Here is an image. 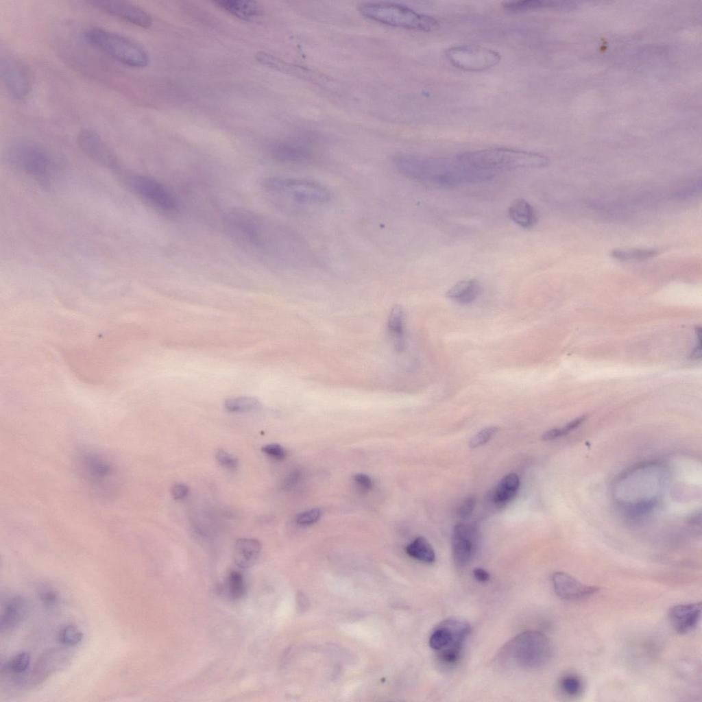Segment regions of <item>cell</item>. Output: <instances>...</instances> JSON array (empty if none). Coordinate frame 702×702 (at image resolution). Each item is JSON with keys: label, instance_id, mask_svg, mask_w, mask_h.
<instances>
[{"label": "cell", "instance_id": "6da1fadb", "mask_svg": "<svg viewBox=\"0 0 702 702\" xmlns=\"http://www.w3.org/2000/svg\"><path fill=\"white\" fill-rule=\"evenodd\" d=\"M224 223L233 241L247 252L265 260L290 265L309 263L306 243L289 227L254 211L236 208Z\"/></svg>", "mask_w": 702, "mask_h": 702}, {"label": "cell", "instance_id": "7a4b0ae2", "mask_svg": "<svg viewBox=\"0 0 702 702\" xmlns=\"http://www.w3.org/2000/svg\"><path fill=\"white\" fill-rule=\"evenodd\" d=\"M261 190L272 205L287 212L321 207L332 199L324 184L303 178L268 176L261 181Z\"/></svg>", "mask_w": 702, "mask_h": 702}, {"label": "cell", "instance_id": "3957f363", "mask_svg": "<svg viewBox=\"0 0 702 702\" xmlns=\"http://www.w3.org/2000/svg\"><path fill=\"white\" fill-rule=\"evenodd\" d=\"M553 649L547 636L538 631H523L502 648L500 659L507 665L523 670L546 666L552 659Z\"/></svg>", "mask_w": 702, "mask_h": 702}, {"label": "cell", "instance_id": "277c9868", "mask_svg": "<svg viewBox=\"0 0 702 702\" xmlns=\"http://www.w3.org/2000/svg\"><path fill=\"white\" fill-rule=\"evenodd\" d=\"M459 162L476 170H513L546 166L544 155L509 148H489L466 152L457 156Z\"/></svg>", "mask_w": 702, "mask_h": 702}, {"label": "cell", "instance_id": "5b68a950", "mask_svg": "<svg viewBox=\"0 0 702 702\" xmlns=\"http://www.w3.org/2000/svg\"><path fill=\"white\" fill-rule=\"evenodd\" d=\"M84 36L93 47L123 65L139 69L149 64L145 49L127 36L95 26L86 29Z\"/></svg>", "mask_w": 702, "mask_h": 702}, {"label": "cell", "instance_id": "8992f818", "mask_svg": "<svg viewBox=\"0 0 702 702\" xmlns=\"http://www.w3.org/2000/svg\"><path fill=\"white\" fill-rule=\"evenodd\" d=\"M8 158L18 169L44 183L55 169L56 158L45 145L27 138L16 139L8 147Z\"/></svg>", "mask_w": 702, "mask_h": 702}, {"label": "cell", "instance_id": "52a82bcc", "mask_svg": "<svg viewBox=\"0 0 702 702\" xmlns=\"http://www.w3.org/2000/svg\"><path fill=\"white\" fill-rule=\"evenodd\" d=\"M359 10L363 16L391 26L423 32H433L439 27L436 19L396 3H366Z\"/></svg>", "mask_w": 702, "mask_h": 702}, {"label": "cell", "instance_id": "ba28073f", "mask_svg": "<svg viewBox=\"0 0 702 702\" xmlns=\"http://www.w3.org/2000/svg\"><path fill=\"white\" fill-rule=\"evenodd\" d=\"M77 467L82 479L99 496H109L117 489L119 482L118 470L103 454L82 450L77 456Z\"/></svg>", "mask_w": 702, "mask_h": 702}, {"label": "cell", "instance_id": "9c48e42d", "mask_svg": "<svg viewBox=\"0 0 702 702\" xmlns=\"http://www.w3.org/2000/svg\"><path fill=\"white\" fill-rule=\"evenodd\" d=\"M470 632V625L467 621L457 618H448L434 629L429 638V646L437 651L440 663L452 666L458 662Z\"/></svg>", "mask_w": 702, "mask_h": 702}, {"label": "cell", "instance_id": "30bf717a", "mask_svg": "<svg viewBox=\"0 0 702 702\" xmlns=\"http://www.w3.org/2000/svg\"><path fill=\"white\" fill-rule=\"evenodd\" d=\"M123 182L141 200L163 213L177 210L178 202L170 191L150 177L135 174L122 175Z\"/></svg>", "mask_w": 702, "mask_h": 702}, {"label": "cell", "instance_id": "8fae6325", "mask_svg": "<svg viewBox=\"0 0 702 702\" xmlns=\"http://www.w3.org/2000/svg\"><path fill=\"white\" fill-rule=\"evenodd\" d=\"M0 77L5 92L16 101L25 100L34 84L32 69L21 59L7 55L0 60Z\"/></svg>", "mask_w": 702, "mask_h": 702}, {"label": "cell", "instance_id": "7c38bea8", "mask_svg": "<svg viewBox=\"0 0 702 702\" xmlns=\"http://www.w3.org/2000/svg\"><path fill=\"white\" fill-rule=\"evenodd\" d=\"M445 56L456 68L465 71H482L497 65L500 53L477 45H461L446 49Z\"/></svg>", "mask_w": 702, "mask_h": 702}, {"label": "cell", "instance_id": "4fadbf2b", "mask_svg": "<svg viewBox=\"0 0 702 702\" xmlns=\"http://www.w3.org/2000/svg\"><path fill=\"white\" fill-rule=\"evenodd\" d=\"M77 145L90 159L111 170H119L120 160L114 150L99 133L93 129L83 128L77 136Z\"/></svg>", "mask_w": 702, "mask_h": 702}, {"label": "cell", "instance_id": "5bb4252c", "mask_svg": "<svg viewBox=\"0 0 702 702\" xmlns=\"http://www.w3.org/2000/svg\"><path fill=\"white\" fill-rule=\"evenodd\" d=\"M88 3L109 15L142 28H148L153 23V19L147 12L129 1L96 0Z\"/></svg>", "mask_w": 702, "mask_h": 702}, {"label": "cell", "instance_id": "9a60e30c", "mask_svg": "<svg viewBox=\"0 0 702 702\" xmlns=\"http://www.w3.org/2000/svg\"><path fill=\"white\" fill-rule=\"evenodd\" d=\"M271 155L278 161L292 164L311 165L319 160L312 144L304 140L278 142L272 147Z\"/></svg>", "mask_w": 702, "mask_h": 702}, {"label": "cell", "instance_id": "2e32d148", "mask_svg": "<svg viewBox=\"0 0 702 702\" xmlns=\"http://www.w3.org/2000/svg\"><path fill=\"white\" fill-rule=\"evenodd\" d=\"M478 537L476 527L472 524H459L452 530V555L455 565L467 566L472 561Z\"/></svg>", "mask_w": 702, "mask_h": 702}, {"label": "cell", "instance_id": "e0dca14e", "mask_svg": "<svg viewBox=\"0 0 702 702\" xmlns=\"http://www.w3.org/2000/svg\"><path fill=\"white\" fill-rule=\"evenodd\" d=\"M552 584L556 594L566 601H577L596 593L597 586L584 584L564 572H556L552 576Z\"/></svg>", "mask_w": 702, "mask_h": 702}, {"label": "cell", "instance_id": "ac0fdd59", "mask_svg": "<svg viewBox=\"0 0 702 702\" xmlns=\"http://www.w3.org/2000/svg\"><path fill=\"white\" fill-rule=\"evenodd\" d=\"M29 609L27 599L19 594L7 596L1 601L0 612L1 633H8L19 626Z\"/></svg>", "mask_w": 702, "mask_h": 702}, {"label": "cell", "instance_id": "d6986e66", "mask_svg": "<svg viewBox=\"0 0 702 702\" xmlns=\"http://www.w3.org/2000/svg\"><path fill=\"white\" fill-rule=\"evenodd\" d=\"M668 619L673 629L680 634L692 631L701 616V603L679 604L670 607Z\"/></svg>", "mask_w": 702, "mask_h": 702}, {"label": "cell", "instance_id": "ffe728a7", "mask_svg": "<svg viewBox=\"0 0 702 702\" xmlns=\"http://www.w3.org/2000/svg\"><path fill=\"white\" fill-rule=\"evenodd\" d=\"M66 651L60 649L45 652L36 663L31 675L32 683L37 684L58 669L66 660Z\"/></svg>", "mask_w": 702, "mask_h": 702}, {"label": "cell", "instance_id": "44dd1931", "mask_svg": "<svg viewBox=\"0 0 702 702\" xmlns=\"http://www.w3.org/2000/svg\"><path fill=\"white\" fill-rule=\"evenodd\" d=\"M261 550V544L256 539L241 538L234 545V559L241 568L252 567L257 561Z\"/></svg>", "mask_w": 702, "mask_h": 702}, {"label": "cell", "instance_id": "7402d4cb", "mask_svg": "<svg viewBox=\"0 0 702 702\" xmlns=\"http://www.w3.org/2000/svg\"><path fill=\"white\" fill-rule=\"evenodd\" d=\"M508 213L511 219L524 229L533 228L538 221L535 208L522 198L513 200L509 207Z\"/></svg>", "mask_w": 702, "mask_h": 702}, {"label": "cell", "instance_id": "603a6c76", "mask_svg": "<svg viewBox=\"0 0 702 702\" xmlns=\"http://www.w3.org/2000/svg\"><path fill=\"white\" fill-rule=\"evenodd\" d=\"M214 3L221 9L242 20L250 21L261 14V9L256 1L221 0Z\"/></svg>", "mask_w": 702, "mask_h": 702}, {"label": "cell", "instance_id": "cb8c5ba5", "mask_svg": "<svg viewBox=\"0 0 702 702\" xmlns=\"http://www.w3.org/2000/svg\"><path fill=\"white\" fill-rule=\"evenodd\" d=\"M482 287L476 279L459 281L446 292V297L460 304L474 301L481 294Z\"/></svg>", "mask_w": 702, "mask_h": 702}, {"label": "cell", "instance_id": "d4e9b609", "mask_svg": "<svg viewBox=\"0 0 702 702\" xmlns=\"http://www.w3.org/2000/svg\"><path fill=\"white\" fill-rule=\"evenodd\" d=\"M520 487V480L515 473L504 476L497 485L494 496V503L500 507L505 506L516 495Z\"/></svg>", "mask_w": 702, "mask_h": 702}, {"label": "cell", "instance_id": "484cf974", "mask_svg": "<svg viewBox=\"0 0 702 702\" xmlns=\"http://www.w3.org/2000/svg\"><path fill=\"white\" fill-rule=\"evenodd\" d=\"M405 551L409 556L426 564H431L435 561V553L431 544L424 537H416L411 543L409 544Z\"/></svg>", "mask_w": 702, "mask_h": 702}, {"label": "cell", "instance_id": "4316f807", "mask_svg": "<svg viewBox=\"0 0 702 702\" xmlns=\"http://www.w3.org/2000/svg\"><path fill=\"white\" fill-rule=\"evenodd\" d=\"M226 594L232 600L241 598L245 590L244 578L237 570H232L228 574L223 587Z\"/></svg>", "mask_w": 702, "mask_h": 702}, {"label": "cell", "instance_id": "83f0119b", "mask_svg": "<svg viewBox=\"0 0 702 702\" xmlns=\"http://www.w3.org/2000/svg\"><path fill=\"white\" fill-rule=\"evenodd\" d=\"M36 594L38 598L46 608L55 609L61 603L62 598L59 591L49 583H40L37 586Z\"/></svg>", "mask_w": 702, "mask_h": 702}, {"label": "cell", "instance_id": "f1b7e54d", "mask_svg": "<svg viewBox=\"0 0 702 702\" xmlns=\"http://www.w3.org/2000/svg\"><path fill=\"white\" fill-rule=\"evenodd\" d=\"M553 2L541 0L511 1L503 3L505 10L512 12H523L553 6Z\"/></svg>", "mask_w": 702, "mask_h": 702}, {"label": "cell", "instance_id": "f546056e", "mask_svg": "<svg viewBox=\"0 0 702 702\" xmlns=\"http://www.w3.org/2000/svg\"><path fill=\"white\" fill-rule=\"evenodd\" d=\"M31 657L27 652H21L11 657L5 664L7 672L12 675H21L30 665Z\"/></svg>", "mask_w": 702, "mask_h": 702}, {"label": "cell", "instance_id": "4dcf8cb0", "mask_svg": "<svg viewBox=\"0 0 702 702\" xmlns=\"http://www.w3.org/2000/svg\"><path fill=\"white\" fill-rule=\"evenodd\" d=\"M657 254V250L654 249H636L613 250L611 255L616 259L627 261L629 259L645 260L656 256Z\"/></svg>", "mask_w": 702, "mask_h": 702}, {"label": "cell", "instance_id": "1f68e13d", "mask_svg": "<svg viewBox=\"0 0 702 702\" xmlns=\"http://www.w3.org/2000/svg\"><path fill=\"white\" fill-rule=\"evenodd\" d=\"M561 690L568 697H577L583 690V682L581 678L574 674L563 676L559 681Z\"/></svg>", "mask_w": 702, "mask_h": 702}, {"label": "cell", "instance_id": "d6a6232c", "mask_svg": "<svg viewBox=\"0 0 702 702\" xmlns=\"http://www.w3.org/2000/svg\"><path fill=\"white\" fill-rule=\"evenodd\" d=\"M83 638L82 632L75 625H68L62 627L58 633V640L64 646L77 645Z\"/></svg>", "mask_w": 702, "mask_h": 702}, {"label": "cell", "instance_id": "836d02e7", "mask_svg": "<svg viewBox=\"0 0 702 702\" xmlns=\"http://www.w3.org/2000/svg\"><path fill=\"white\" fill-rule=\"evenodd\" d=\"M391 335L397 341L398 345L402 346L404 336V319L402 313L400 308L394 309L392 312L389 324Z\"/></svg>", "mask_w": 702, "mask_h": 702}, {"label": "cell", "instance_id": "e575fe53", "mask_svg": "<svg viewBox=\"0 0 702 702\" xmlns=\"http://www.w3.org/2000/svg\"><path fill=\"white\" fill-rule=\"evenodd\" d=\"M258 404L257 400L251 398H237L227 400L225 407L229 411L241 413L255 409Z\"/></svg>", "mask_w": 702, "mask_h": 702}, {"label": "cell", "instance_id": "d590c367", "mask_svg": "<svg viewBox=\"0 0 702 702\" xmlns=\"http://www.w3.org/2000/svg\"><path fill=\"white\" fill-rule=\"evenodd\" d=\"M498 431V428L496 426H489L483 428L470 439L469 447L470 448H476L485 444Z\"/></svg>", "mask_w": 702, "mask_h": 702}, {"label": "cell", "instance_id": "8d00e7d4", "mask_svg": "<svg viewBox=\"0 0 702 702\" xmlns=\"http://www.w3.org/2000/svg\"><path fill=\"white\" fill-rule=\"evenodd\" d=\"M321 514L322 511L319 509H312L299 513L296 516L295 521L300 525H311L319 519Z\"/></svg>", "mask_w": 702, "mask_h": 702}, {"label": "cell", "instance_id": "74e56055", "mask_svg": "<svg viewBox=\"0 0 702 702\" xmlns=\"http://www.w3.org/2000/svg\"><path fill=\"white\" fill-rule=\"evenodd\" d=\"M216 458L218 462L227 469L235 470L238 467V459L224 450H219L217 452Z\"/></svg>", "mask_w": 702, "mask_h": 702}, {"label": "cell", "instance_id": "f35d334b", "mask_svg": "<svg viewBox=\"0 0 702 702\" xmlns=\"http://www.w3.org/2000/svg\"><path fill=\"white\" fill-rule=\"evenodd\" d=\"M261 450L268 456L276 459L282 460L286 457V450L278 444H269L262 447Z\"/></svg>", "mask_w": 702, "mask_h": 702}, {"label": "cell", "instance_id": "ab89813d", "mask_svg": "<svg viewBox=\"0 0 702 702\" xmlns=\"http://www.w3.org/2000/svg\"><path fill=\"white\" fill-rule=\"evenodd\" d=\"M475 507V498L468 497L458 508L457 514L463 519L468 518L472 513Z\"/></svg>", "mask_w": 702, "mask_h": 702}, {"label": "cell", "instance_id": "60d3db41", "mask_svg": "<svg viewBox=\"0 0 702 702\" xmlns=\"http://www.w3.org/2000/svg\"><path fill=\"white\" fill-rule=\"evenodd\" d=\"M300 472L298 470H294L290 472L284 479L282 481V487L285 489H289L295 485L300 479Z\"/></svg>", "mask_w": 702, "mask_h": 702}, {"label": "cell", "instance_id": "b9f144b4", "mask_svg": "<svg viewBox=\"0 0 702 702\" xmlns=\"http://www.w3.org/2000/svg\"><path fill=\"white\" fill-rule=\"evenodd\" d=\"M353 479L354 481L356 483V484L364 489L369 490L372 487V479L368 475L365 474H356L353 476Z\"/></svg>", "mask_w": 702, "mask_h": 702}, {"label": "cell", "instance_id": "7bdbcfd3", "mask_svg": "<svg viewBox=\"0 0 702 702\" xmlns=\"http://www.w3.org/2000/svg\"><path fill=\"white\" fill-rule=\"evenodd\" d=\"M189 490V487L186 485L178 483L173 485L171 492L173 497L175 499L180 500L187 496Z\"/></svg>", "mask_w": 702, "mask_h": 702}, {"label": "cell", "instance_id": "ee69618b", "mask_svg": "<svg viewBox=\"0 0 702 702\" xmlns=\"http://www.w3.org/2000/svg\"><path fill=\"white\" fill-rule=\"evenodd\" d=\"M585 419H586V416L585 415L580 416L579 417H578L577 419H574L572 422H570L568 424H567L563 428H560V431H561V436L567 435L570 431H572V430H574L576 428H577L579 425H581L585 420Z\"/></svg>", "mask_w": 702, "mask_h": 702}, {"label": "cell", "instance_id": "f6af8a7d", "mask_svg": "<svg viewBox=\"0 0 702 702\" xmlns=\"http://www.w3.org/2000/svg\"><path fill=\"white\" fill-rule=\"evenodd\" d=\"M472 574L474 577L479 582L485 583L490 579L489 573L482 568H475Z\"/></svg>", "mask_w": 702, "mask_h": 702}, {"label": "cell", "instance_id": "bcb514c9", "mask_svg": "<svg viewBox=\"0 0 702 702\" xmlns=\"http://www.w3.org/2000/svg\"><path fill=\"white\" fill-rule=\"evenodd\" d=\"M561 436L560 428H553L546 433L542 437V440L549 441L558 438Z\"/></svg>", "mask_w": 702, "mask_h": 702}, {"label": "cell", "instance_id": "7dc6e473", "mask_svg": "<svg viewBox=\"0 0 702 702\" xmlns=\"http://www.w3.org/2000/svg\"><path fill=\"white\" fill-rule=\"evenodd\" d=\"M690 357L693 359H700L701 358V343H699L692 350L690 354Z\"/></svg>", "mask_w": 702, "mask_h": 702}]
</instances>
